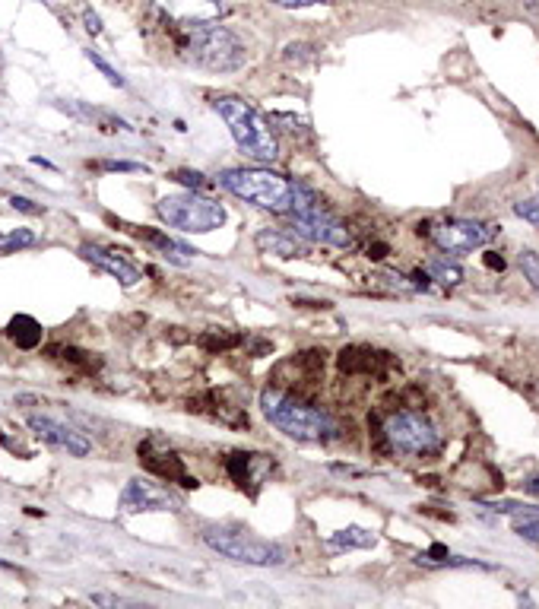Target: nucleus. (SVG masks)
Listing matches in <instances>:
<instances>
[{"instance_id": "4468645a", "label": "nucleus", "mask_w": 539, "mask_h": 609, "mask_svg": "<svg viewBox=\"0 0 539 609\" xmlns=\"http://www.w3.org/2000/svg\"><path fill=\"white\" fill-rule=\"evenodd\" d=\"M254 242H257L260 251L276 254V257H286V261L308 254V242H302V238L295 235V232H283V229H264V232H257Z\"/></svg>"}, {"instance_id": "dca6fc26", "label": "nucleus", "mask_w": 539, "mask_h": 609, "mask_svg": "<svg viewBox=\"0 0 539 609\" xmlns=\"http://www.w3.org/2000/svg\"><path fill=\"white\" fill-rule=\"evenodd\" d=\"M7 334L16 346H23V349H32V346H39L42 343V324L29 318V315H16L7 327Z\"/></svg>"}, {"instance_id": "ddd939ff", "label": "nucleus", "mask_w": 539, "mask_h": 609, "mask_svg": "<svg viewBox=\"0 0 539 609\" xmlns=\"http://www.w3.org/2000/svg\"><path fill=\"white\" fill-rule=\"evenodd\" d=\"M80 257L83 261H89V264H96L99 270H105L111 280H118L121 286H137L143 276H140V270L130 264V261H124L121 254H115V251H108V248H102V245H92V242H86V245H80Z\"/></svg>"}, {"instance_id": "f257e3e1", "label": "nucleus", "mask_w": 539, "mask_h": 609, "mask_svg": "<svg viewBox=\"0 0 539 609\" xmlns=\"http://www.w3.org/2000/svg\"><path fill=\"white\" fill-rule=\"evenodd\" d=\"M260 413L267 416L270 426H276L295 441H305V445H327V441L337 438V422L324 410L286 391H276V387H267L260 394Z\"/></svg>"}, {"instance_id": "412c9836", "label": "nucleus", "mask_w": 539, "mask_h": 609, "mask_svg": "<svg viewBox=\"0 0 539 609\" xmlns=\"http://www.w3.org/2000/svg\"><path fill=\"white\" fill-rule=\"evenodd\" d=\"M517 264H520V273H524V280L539 292V254L524 248V251H520V257H517Z\"/></svg>"}, {"instance_id": "f03ea898", "label": "nucleus", "mask_w": 539, "mask_h": 609, "mask_svg": "<svg viewBox=\"0 0 539 609\" xmlns=\"http://www.w3.org/2000/svg\"><path fill=\"white\" fill-rule=\"evenodd\" d=\"M213 108H216V115L226 121L235 146L251 162L270 165V162L280 159V140H276L270 124L264 121V115H260L254 105H248L245 99H235V96H216Z\"/></svg>"}, {"instance_id": "423d86ee", "label": "nucleus", "mask_w": 539, "mask_h": 609, "mask_svg": "<svg viewBox=\"0 0 539 609\" xmlns=\"http://www.w3.org/2000/svg\"><path fill=\"white\" fill-rule=\"evenodd\" d=\"M292 219V232L302 238V242H314V245H330V248H349L352 235L349 229L340 223L337 216L327 213L318 197H314L305 184H295V207L289 210Z\"/></svg>"}, {"instance_id": "bb28decb", "label": "nucleus", "mask_w": 539, "mask_h": 609, "mask_svg": "<svg viewBox=\"0 0 539 609\" xmlns=\"http://www.w3.org/2000/svg\"><path fill=\"white\" fill-rule=\"evenodd\" d=\"M270 4L283 7V10H302V7H314V4H327V0H270Z\"/></svg>"}, {"instance_id": "4be33fe9", "label": "nucleus", "mask_w": 539, "mask_h": 609, "mask_svg": "<svg viewBox=\"0 0 539 609\" xmlns=\"http://www.w3.org/2000/svg\"><path fill=\"white\" fill-rule=\"evenodd\" d=\"M514 213L520 219H527L530 226H539V200H520V203H514Z\"/></svg>"}, {"instance_id": "c756f323", "label": "nucleus", "mask_w": 539, "mask_h": 609, "mask_svg": "<svg viewBox=\"0 0 539 609\" xmlns=\"http://www.w3.org/2000/svg\"><path fill=\"white\" fill-rule=\"evenodd\" d=\"M524 492H530V495H539V476L527 479V486H524Z\"/></svg>"}, {"instance_id": "f3484780", "label": "nucleus", "mask_w": 539, "mask_h": 609, "mask_svg": "<svg viewBox=\"0 0 539 609\" xmlns=\"http://www.w3.org/2000/svg\"><path fill=\"white\" fill-rule=\"evenodd\" d=\"M330 546L333 549H368V546H375V533L362 530V527H346V530L333 533Z\"/></svg>"}, {"instance_id": "5701e85b", "label": "nucleus", "mask_w": 539, "mask_h": 609, "mask_svg": "<svg viewBox=\"0 0 539 609\" xmlns=\"http://www.w3.org/2000/svg\"><path fill=\"white\" fill-rule=\"evenodd\" d=\"M10 207H13V210H20V213H29V216H42V213H45V207H39V203H35V200L20 197V194H13V197H10Z\"/></svg>"}, {"instance_id": "a878e982", "label": "nucleus", "mask_w": 539, "mask_h": 609, "mask_svg": "<svg viewBox=\"0 0 539 609\" xmlns=\"http://www.w3.org/2000/svg\"><path fill=\"white\" fill-rule=\"evenodd\" d=\"M102 169H105V172H146V165H140V162H124V159H108V162H102Z\"/></svg>"}, {"instance_id": "aec40b11", "label": "nucleus", "mask_w": 539, "mask_h": 609, "mask_svg": "<svg viewBox=\"0 0 539 609\" xmlns=\"http://www.w3.org/2000/svg\"><path fill=\"white\" fill-rule=\"evenodd\" d=\"M86 61H89L92 67H96V70L102 73V77H105V80H108L111 86H118V89H127V80H124V77H121V73H118L115 67H111V64H108V61L102 58V54H99V51H92V48H86Z\"/></svg>"}, {"instance_id": "20e7f679", "label": "nucleus", "mask_w": 539, "mask_h": 609, "mask_svg": "<svg viewBox=\"0 0 539 609\" xmlns=\"http://www.w3.org/2000/svg\"><path fill=\"white\" fill-rule=\"evenodd\" d=\"M184 51L188 58L203 67V70H216V73H229L245 64L248 51L241 45V39L219 23H188L184 26Z\"/></svg>"}, {"instance_id": "f8f14e48", "label": "nucleus", "mask_w": 539, "mask_h": 609, "mask_svg": "<svg viewBox=\"0 0 539 609\" xmlns=\"http://www.w3.org/2000/svg\"><path fill=\"white\" fill-rule=\"evenodd\" d=\"M140 464L156 473L159 479H165V483H181L184 489H197V476H191L188 470H184V460L175 454V451H156V441H140Z\"/></svg>"}, {"instance_id": "7c9ffc66", "label": "nucleus", "mask_w": 539, "mask_h": 609, "mask_svg": "<svg viewBox=\"0 0 539 609\" xmlns=\"http://www.w3.org/2000/svg\"><path fill=\"white\" fill-rule=\"evenodd\" d=\"M486 264H489V267H498V270L505 267V261H501V257H495V254H489V257H486Z\"/></svg>"}, {"instance_id": "1a4fd4ad", "label": "nucleus", "mask_w": 539, "mask_h": 609, "mask_svg": "<svg viewBox=\"0 0 539 609\" xmlns=\"http://www.w3.org/2000/svg\"><path fill=\"white\" fill-rule=\"evenodd\" d=\"M429 235L444 254H470L492 242L495 226L473 223V219H444V223L432 226Z\"/></svg>"}, {"instance_id": "6ab92c4d", "label": "nucleus", "mask_w": 539, "mask_h": 609, "mask_svg": "<svg viewBox=\"0 0 539 609\" xmlns=\"http://www.w3.org/2000/svg\"><path fill=\"white\" fill-rule=\"evenodd\" d=\"M35 245V232L32 229H10V232H0V251L4 254H13L20 248H29Z\"/></svg>"}, {"instance_id": "7ed1b4c3", "label": "nucleus", "mask_w": 539, "mask_h": 609, "mask_svg": "<svg viewBox=\"0 0 539 609\" xmlns=\"http://www.w3.org/2000/svg\"><path fill=\"white\" fill-rule=\"evenodd\" d=\"M219 184L232 197L254 203L260 210L289 213L295 207V184L280 172L264 169V165H254V169H226L219 172Z\"/></svg>"}, {"instance_id": "c85d7f7f", "label": "nucleus", "mask_w": 539, "mask_h": 609, "mask_svg": "<svg viewBox=\"0 0 539 609\" xmlns=\"http://www.w3.org/2000/svg\"><path fill=\"white\" fill-rule=\"evenodd\" d=\"M92 603H105V606H121V603H127V600H121V597H108V594H96V597H92Z\"/></svg>"}, {"instance_id": "9b49d317", "label": "nucleus", "mask_w": 539, "mask_h": 609, "mask_svg": "<svg viewBox=\"0 0 539 609\" xmlns=\"http://www.w3.org/2000/svg\"><path fill=\"white\" fill-rule=\"evenodd\" d=\"M29 429L39 435L42 441H48L51 448L58 451H67L70 457H86L92 451V441L77 432L73 426H67V422L61 419H51V416H29Z\"/></svg>"}, {"instance_id": "0eeeda50", "label": "nucleus", "mask_w": 539, "mask_h": 609, "mask_svg": "<svg viewBox=\"0 0 539 609\" xmlns=\"http://www.w3.org/2000/svg\"><path fill=\"white\" fill-rule=\"evenodd\" d=\"M159 219L169 229L178 232H191V235H207L216 232L222 223H226V210L222 203L203 197L197 191H184V194H169L156 203Z\"/></svg>"}, {"instance_id": "a211bd4d", "label": "nucleus", "mask_w": 539, "mask_h": 609, "mask_svg": "<svg viewBox=\"0 0 539 609\" xmlns=\"http://www.w3.org/2000/svg\"><path fill=\"white\" fill-rule=\"evenodd\" d=\"M429 280H438L441 286H457V283H463V270L451 261H432Z\"/></svg>"}, {"instance_id": "393cba45", "label": "nucleus", "mask_w": 539, "mask_h": 609, "mask_svg": "<svg viewBox=\"0 0 539 609\" xmlns=\"http://www.w3.org/2000/svg\"><path fill=\"white\" fill-rule=\"evenodd\" d=\"M172 178H175V181H181V184H188V188H191V191H200V188H207V184H210V181H207V178H203L200 172H188V169H181V172H175Z\"/></svg>"}, {"instance_id": "b1692460", "label": "nucleus", "mask_w": 539, "mask_h": 609, "mask_svg": "<svg viewBox=\"0 0 539 609\" xmlns=\"http://www.w3.org/2000/svg\"><path fill=\"white\" fill-rule=\"evenodd\" d=\"M517 537H524V540H530V543H536L539 546V518H527V521H517Z\"/></svg>"}, {"instance_id": "6e6552de", "label": "nucleus", "mask_w": 539, "mask_h": 609, "mask_svg": "<svg viewBox=\"0 0 539 609\" xmlns=\"http://www.w3.org/2000/svg\"><path fill=\"white\" fill-rule=\"evenodd\" d=\"M384 441L406 457H429L441 451V435L422 413H394L384 419Z\"/></svg>"}, {"instance_id": "2eb2a0df", "label": "nucleus", "mask_w": 539, "mask_h": 609, "mask_svg": "<svg viewBox=\"0 0 539 609\" xmlns=\"http://www.w3.org/2000/svg\"><path fill=\"white\" fill-rule=\"evenodd\" d=\"M134 235L140 238V242H146V245H153L159 254H165L169 257V261H175V264H188L191 257L197 254L194 248H188L184 242H178V238H172V235H165V232H159V229H134Z\"/></svg>"}, {"instance_id": "9d476101", "label": "nucleus", "mask_w": 539, "mask_h": 609, "mask_svg": "<svg viewBox=\"0 0 539 609\" xmlns=\"http://www.w3.org/2000/svg\"><path fill=\"white\" fill-rule=\"evenodd\" d=\"M121 511L140 514V511H181V498L169 489L150 483V479H130L121 492Z\"/></svg>"}, {"instance_id": "cd10ccee", "label": "nucleus", "mask_w": 539, "mask_h": 609, "mask_svg": "<svg viewBox=\"0 0 539 609\" xmlns=\"http://www.w3.org/2000/svg\"><path fill=\"white\" fill-rule=\"evenodd\" d=\"M83 23H86V29H89L92 35H99V32H102V20H99V16L92 13V10L83 13Z\"/></svg>"}, {"instance_id": "39448f33", "label": "nucleus", "mask_w": 539, "mask_h": 609, "mask_svg": "<svg viewBox=\"0 0 539 609\" xmlns=\"http://www.w3.org/2000/svg\"><path fill=\"white\" fill-rule=\"evenodd\" d=\"M203 543L222 559H232L241 565H257V568H280L289 562V552L280 543L260 540L251 530L241 527H207L203 530Z\"/></svg>"}]
</instances>
